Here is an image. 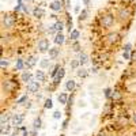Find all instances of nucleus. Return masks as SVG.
Returning a JSON list of instances; mask_svg holds the SVG:
<instances>
[{"label": "nucleus", "instance_id": "nucleus-2", "mask_svg": "<svg viewBox=\"0 0 136 136\" xmlns=\"http://www.w3.org/2000/svg\"><path fill=\"white\" fill-rule=\"evenodd\" d=\"M38 49H40V52H46V50H49V49H50V48H49V41L45 40V38L40 40V41H38Z\"/></svg>", "mask_w": 136, "mask_h": 136}, {"label": "nucleus", "instance_id": "nucleus-31", "mask_svg": "<svg viewBox=\"0 0 136 136\" xmlns=\"http://www.w3.org/2000/svg\"><path fill=\"white\" fill-rule=\"evenodd\" d=\"M110 95H112V90H110V88H105V97L110 98Z\"/></svg>", "mask_w": 136, "mask_h": 136}, {"label": "nucleus", "instance_id": "nucleus-13", "mask_svg": "<svg viewBox=\"0 0 136 136\" xmlns=\"http://www.w3.org/2000/svg\"><path fill=\"white\" fill-rule=\"evenodd\" d=\"M75 86H76V85H75V82H74L72 79H69L67 83H66V88H67L68 91H72L74 88H75Z\"/></svg>", "mask_w": 136, "mask_h": 136}, {"label": "nucleus", "instance_id": "nucleus-38", "mask_svg": "<svg viewBox=\"0 0 136 136\" xmlns=\"http://www.w3.org/2000/svg\"><path fill=\"white\" fill-rule=\"evenodd\" d=\"M113 98H114V99L120 98V94H119V91H114V93H113Z\"/></svg>", "mask_w": 136, "mask_h": 136}, {"label": "nucleus", "instance_id": "nucleus-28", "mask_svg": "<svg viewBox=\"0 0 136 136\" xmlns=\"http://www.w3.org/2000/svg\"><path fill=\"white\" fill-rule=\"evenodd\" d=\"M27 101V95H23V97H21L19 99L16 101V103H19V105H22V103H25Z\"/></svg>", "mask_w": 136, "mask_h": 136}, {"label": "nucleus", "instance_id": "nucleus-36", "mask_svg": "<svg viewBox=\"0 0 136 136\" xmlns=\"http://www.w3.org/2000/svg\"><path fill=\"white\" fill-rule=\"evenodd\" d=\"M129 50H131V44H127L124 46V52H129Z\"/></svg>", "mask_w": 136, "mask_h": 136}, {"label": "nucleus", "instance_id": "nucleus-23", "mask_svg": "<svg viewBox=\"0 0 136 136\" xmlns=\"http://www.w3.org/2000/svg\"><path fill=\"white\" fill-rule=\"evenodd\" d=\"M59 71H60V67H59V66H56L55 68H53L52 74H50V76H52V78H56V76H57V74H59Z\"/></svg>", "mask_w": 136, "mask_h": 136}, {"label": "nucleus", "instance_id": "nucleus-19", "mask_svg": "<svg viewBox=\"0 0 136 136\" xmlns=\"http://www.w3.org/2000/svg\"><path fill=\"white\" fill-rule=\"evenodd\" d=\"M23 67H25V61L23 60H16V64H15V68L18 69V71H21V69H23Z\"/></svg>", "mask_w": 136, "mask_h": 136}, {"label": "nucleus", "instance_id": "nucleus-18", "mask_svg": "<svg viewBox=\"0 0 136 136\" xmlns=\"http://www.w3.org/2000/svg\"><path fill=\"white\" fill-rule=\"evenodd\" d=\"M53 27L56 29V31L61 33V30H63V29H64V23H63V22H56L55 25H53Z\"/></svg>", "mask_w": 136, "mask_h": 136}, {"label": "nucleus", "instance_id": "nucleus-40", "mask_svg": "<svg viewBox=\"0 0 136 136\" xmlns=\"http://www.w3.org/2000/svg\"><path fill=\"white\" fill-rule=\"evenodd\" d=\"M83 3H85L86 5H88V4H90V0H83Z\"/></svg>", "mask_w": 136, "mask_h": 136}, {"label": "nucleus", "instance_id": "nucleus-43", "mask_svg": "<svg viewBox=\"0 0 136 136\" xmlns=\"http://www.w3.org/2000/svg\"><path fill=\"white\" fill-rule=\"evenodd\" d=\"M8 136H16V135H8Z\"/></svg>", "mask_w": 136, "mask_h": 136}, {"label": "nucleus", "instance_id": "nucleus-8", "mask_svg": "<svg viewBox=\"0 0 136 136\" xmlns=\"http://www.w3.org/2000/svg\"><path fill=\"white\" fill-rule=\"evenodd\" d=\"M22 121H23V116H21V114H15L14 117H12V125H21L22 124Z\"/></svg>", "mask_w": 136, "mask_h": 136}, {"label": "nucleus", "instance_id": "nucleus-26", "mask_svg": "<svg viewBox=\"0 0 136 136\" xmlns=\"http://www.w3.org/2000/svg\"><path fill=\"white\" fill-rule=\"evenodd\" d=\"M87 61V56L85 55V53H82V55H80V57H79V63L82 64V66H83V64Z\"/></svg>", "mask_w": 136, "mask_h": 136}, {"label": "nucleus", "instance_id": "nucleus-24", "mask_svg": "<svg viewBox=\"0 0 136 136\" xmlns=\"http://www.w3.org/2000/svg\"><path fill=\"white\" fill-rule=\"evenodd\" d=\"M44 106H45V109H52V108H53V102H52V99H46Z\"/></svg>", "mask_w": 136, "mask_h": 136}, {"label": "nucleus", "instance_id": "nucleus-29", "mask_svg": "<svg viewBox=\"0 0 136 136\" xmlns=\"http://www.w3.org/2000/svg\"><path fill=\"white\" fill-rule=\"evenodd\" d=\"M86 75H87L86 69H83V68H82V69H79V71H78V76H80V78H85Z\"/></svg>", "mask_w": 136, "mask_h": 136}, {"label": "nucleus", "instance_id": "nucleus-15", "mask_svg": "<svg viewBox=\"0 0 136 136\" xmlns=\"http://www.w3.org/2000/svg\"><path fill=\"white\" fill-rule=\"evenodd\" d=\"M33 14H34V16H37V18H41V16H44L45 11H44L42 8H34Z\"/></svg>", "mask_w": 136, "mask_h": 136}, {"label": "nucleus", "instance_id": "nucleus-32", "mask_svg": "<svg viewBox=\"0 0 136 136\" xmlns=\"http://www.w3.org/2000/svg\"><path fill=\"white\" fill-rule=\"evenodd\" d=\"M41 67H42V68L49 67V61L48 60H42V61H41Z\"/></svg>", "mask_w": 136, "mask_h": 136}, {"label": "nucleus", "instance_id": "nucleus-12", "mask_svg": "<svg viewBox=\"0 0 136 136\" xmlns=\"http://www.w3.org/2000/svg\"><path fill=\"white\" fill-rule=\"evenodd\" d=\"M11 131V127L8 125V124H5V125H2V129H0V132H2V136H8Z\"/></svg>", "mask_w": 136, "mask_h": 136}, {"label": "nucleus", "instance_id": "nucleus-1", "mask_svg": "<svg viewBox=\"0 0 136 136\" xmlns=\"http://www.w3.org/2000/svg\"><path fill=\"white\" fill-rule=\"evenodd\" d=\"M113 23H114V18H113V15H110V14L101 18V25L103 27H110Z\"/></svg>", "mask_w": 136, "mask_h": 136}, {"label": "nucleus", "instance_id": "nucleus-33", "mask_svg": "<svg viewBox=\"0 0 136 136\" xmlns=\"http://www.w3.org/2000/svg\"><path fill=\"white\" fill-rule=\"evenodd\" d=\"M0 64H2V67H7L8 66V60H5V59H2V61H0Z\"/></svg>", "mask_w": 136, "mask_h": 136}, {"label": "nucleus", "instance_id": "nucleus-30", "mask_svg": "<svg viewBox=\"0 0 136 136\" xmlns=\"http://www.w3.org/2000/svg\"><path fill=\"white\" fill-rule=\"evenodd\" d=\"M8 121V116H5V114H2V125H5Z\"/></svg>", "mask_w": 136, "mask_h": 136}, {"label": "nucleus", "instance_id": "nucleus-39", "mask_svg": "<svg viewBox=\"0 0 136 136\" xmlns=\"http://www.w3.org/2000/svg\"><path fill=\"white\" fill-rule=\"evenodd\" d=\"M66 8H71V3H69V0H66Z\"/></svg>", "mask_w": 136, "mask_h": 136}, {"label": "nucleus", "instance_id": "nucleus-22", "mask_svg": "<svg viewBox=\"0 0 136 136\" xmlns=\"http://www.w3.org/2000/svg\"><path fill=\"white\" fill-rule=\"evenodd\" d=\"M3 87H4L7 91H11V90H12V85H11V82H4V83H3Z\"/></svg>", "mask_w": 136, "mask_h": 136}, {"label": "nucleus", "instance_id": "nucleus-14", "mask_svg": "<svg viewBox=\"0 0 136 136\" xmlns=\"http://www.w3.org/2000/svg\"><path fill=\"white\" fill-rule=\"evenodd\" d=\"M35 78H37L38 82H44V80H45V74H44V71H37V72H35Z\"/></svg>", "mask_w": 136, "mask_h": 136}, {"label": "nucleus", "instance_id": "nucleus-41", "mask_svg": "<svg viewBox=\"0 0 136 136\" xmlns=\"http://www.w3.org/2000/svg\"><path fill=\"white\" fill-rule=\"evenodd\" d=\"M132 120H133V122H135V124H136V113H135V114H133V116H132Z\"/></svg>", "mask_w": 136, "mask_h": 136}, {"label": "nucleus", "instance_id": "nucleus-6", "mask_svg": "<svg viewBox=\"0 0 136 136\" xmlns=\"http://www.w3.org/2000/svg\"><path fill=\"white\" fill-rule=\"evenodd\" d=\"M57 99H59V102H60L61 105H66L67 101H68L67 93H60V94H59V97H57Z\"/></svg>", "mask_w": 136, "mask_h": 136}, {"label": "nucleus", "instance_id": "nucleus-20", "mask_svg": "<svg viewBox=\"0 0 136 136\" xmlns=\"http://www.w3.org/2000/svg\"><path fill=\"white\" fill-rule=\"evenodd\" d=\"M69 37H71V40H74V41H76L79 38V31L78 30H72L69 33Z\"/></svg>", "mask_w": 136, "mask_h": 136}, {"label": "nucleus", "instance_id": "nucleus-16", "mask_svg": "<svg viewBox=\"0 0 136 136\" xmlns=\"http://www.w3.org/2000/svg\"><path fill=\"white\" fill-rule=\"evenodd\" d=\"M57 55H59V49L57 48H50L49 49V57L50 59H56Z\"/></svg>", "mask_w": 136, "mask_h": 136}, {"label": "nucleus", "instance_id": "nucleus-34", "mask_svg": "<svg viewBox=\"0 0 136 136\" xmlns=\"http://www.w3.org/2000/svg\"><path fill=\"white\" fill-rule=\"evenodd\" d=\"M79 64H80V63H79L78 60H72V63H71V67H72V68H76Z\"/></svg>", "mask_w": 136, "mask_h": 136}, {"label": "nucleus", "instance_id": "nucleus-4", "mask_svg": "<svg viewBox=\"0 0 136 136\" xmlns=\"http://www.w3.org/2000/svg\"><path fill=\"white\" fill-rule=\"evenodd\" d=\"M3 23L5 25V27H12V25H14V19H12V16H10V15H4V16H3Z\"/></svg>", "mask_w": 136, "mask_h": 136}, {"label": "nucleus", "instance_id": "nucleus-3", "mask_svg": "<svg viewBox=\"0 0 136 136\" xmlns=\"http://www.w3.org/2000/svg\"><path fill=\"white\" fill-rule=\"evenodd\" d=\"M38 88H40V82L38 80H31L30 83H29V86H27V90L30 93H37Z\"/></svg>", "mask_w": 136, "mask_h": 136}, {"label": "nucleus", "instance_id": "nucleus-21", "mask_svg": "<svg viewBox=\"0 0 136 136\" xmlns=\"http://www.w3.org/2000/svg\"><path fill=\"white\" fill-rule=\"evenodd\" d=\"M33 127H34V129H40L41 128V119H35L33 122Z\"/></svg>", "mask_w": 136, "mask_h": 136}, {"label": "nucleus", "instance_id": "nucleus-42", "mask_svg": "<svg viewBox=\"0 0 136 136\" xmlns=\"http://www.w3.org/2000/svg\"><path fill=\"white\" fill-rule=\"evenodd\" d=\"M132 59H133V60H136V52L132 53Z\"/></svg>", "mask_w": 136, "mask_h": 136}, {"label": "nucleus", "instance_id": "nucleus-35", "mask_svg": "<svg viewBox=\"0 0 136 136\" xmlns=\"http://www.w3.org/2000/svg\"><path fill=\"white\" fill-rule=\"evenodd\" d=\"M122 57H124V60H129V59H131V56H129V52H124L122 53Z\"/></svg>", "mask_w": 136, "mask_h": 136}, {"label": "nucleus", "instance_id": "nucleus-5", "mask_svg": "<svg viewBox=\"0 0 136 136\" xmlns=\"http://www.w3.org/2000/svg\"><path fill=\"white\" fill-rule=\"evenodd\" d=\"M119 34L117 33H110L109 35H108V42L109 44H114V42H117V41H119Z\"/></svg>", "mask_w": 136, "mask_h": 136}, {"label": "nucleus", "instance_id": "nucleus-11", "mask_svg": "<svg viewBox=\"0 0 136 136\" xmlns=\"http://www.w3.org/2000/svg\"><path fill=\"white\" fill-rule=\"evenodd\" d=\"M35 63H37L35 57H29V59H27V61L25 63V67H26V68H31V67L35 66Z\"/></svg>", "mask_w": 136, "mask_h": 136}, {"label": "nucleus", "instance_id": "nucleus-27", "mask_svg": "<svg viewBox=\"0 0 136 136\" xmlns=\"http://www.w3.org/2000/svg\"><path fill=\"white\" fill-rule=\"evenodd\" d=\"M87 18V10H83L80 12V15H79V21H83V19H86Z\"/></svg>", "mask_w": 136, "mask_h": 136}, {"label": "nucleus", "instance_id": "nucleus-7", "mask_svg": "<svg viewBox=\"0 0 136 136\" xmlns=\"http://www.w3.org/2000/svg\"><path fill=\"white\" fill-rule=\"evenodd\" d=\"M61 7H63V3L60 2V0H56V2H53V3L50 4V8H52L53 11H60Z\"/></svg>", "mask_w": 136, "mask_h": 136}, {"label": "nucleus", "instance_id": "nucleus-17", "mask_svg": "<svg viewBox=\"0 0 136 136\" xmlns=\"http://www.w3.org/2000/svg\"><path fill=\"white\" fill-rule=\"evenodd\" d=\"M22 80L23 82H31V74L29 72V71L27 72H23L22 74Z\"/></svg>", "mask_w": 136, "mask_h": 136}, {"label": "nucleus", "instance_id": "nucleus-37", "mask_svg": "<svg viewBox=\"0 0 136 136\" xmlns=\"http://www.w3.org/2000/svg\"><path fill=\"white\" fill-rule=\"evenodd\" d=\"M60 116H61V114H60V112H55V113H53V117H55L56 120H57V119H60Z\"/></svg>", "mask_w": 136, "mask_h": 136}, {"label": "nucleus", "instance_id": "nucleus-25", "mask_svg": "<svg viewBox=\"0 0 136 136\" xmlns=\"http://www.w3.org/2000/svg\"><path fill=\"white\" fill-rule=\"evenodd\" d=\"M64 75H66V71H64V68H60V71H59V74H57V76H56V78L61 80V79L64 78Z\"/></svg>", "mask_w": 136, "mask_h": 136}, {"label": "nucleus", "instance_id": "nucleus-10", "mask_svg": "<svg viewBox=\"0 0 136 136\" xmlns=\"http://www.w3.org/2000/svg\"><path fill=\"white\" fill-rule=\"evenodd\" d=\"M64 35L61 34V33H57L56 35H55V44H57V45H61L63 42H64Z\"/></svg>", "mask_w": 136, "mask_h": 136}, {"label": "nucleus", "instance_id": "nucleus-9", "mask_svg": "<svg viewBox=\"0 0 136 136\" xmlns=\"http://www.w3.org/2000/svg\"><path fill=\"white\" fill-rule=\"evenodd\" d=\"M129 16V11L127 10V8H121L120 11H119V18L121 21H124V19H127V18Z\"/></svg>", "mask_w": 136, "mask_h": 136}]
</instances>
